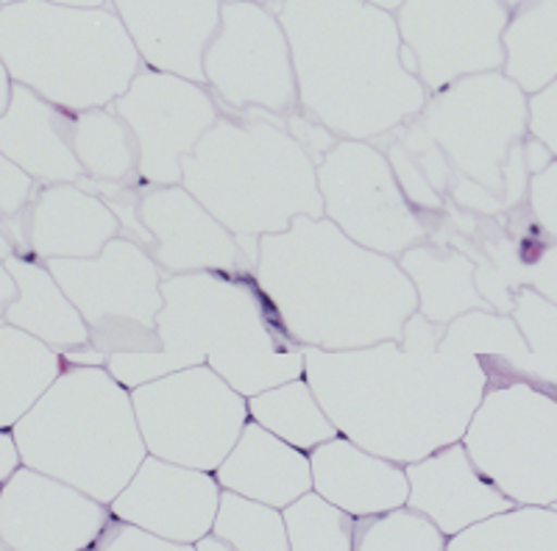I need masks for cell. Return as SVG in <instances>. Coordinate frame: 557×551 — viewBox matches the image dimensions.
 <instances>
[{
  "mask_svg": "<svg viewBox=\"0 0 557 551\" xmlns=\"http://www.w3.org/2000/svg\"><path fill=\"white\" fill-rule=\"evenodd\" d=\"M305 379L337 435L396 465L460 443L487 390L480 356L366 349H305Z\"/></svg>",
  "mask_w": 557,
  "mask_h": 551,
  "instance_id": "obj_1",
  "label": "cell"
},
{
  "mask_svg": "<svg viewBox=\"0 0 557 551\" xmlns=\"http://www.w3.org/2000/svg\"><path fill=\"white\" fill-rule=\"evenodd\" d=\"M257 285L301 349L348 351L399 340L416 312L410 279L393 256L348 240L326 217H293L260 237Z\"/></svg>",
  "mask_w": 557,
  "mask_h": 551,
  "instance_id": "obj_2",
  "label": "cell"
},
{
  "mask_svg": "<svg viewBox=\"0 0 557 551\" xmlns=\"http://www.w3.org/2000/svg\"><path fill=\"white\" fill-rule=\"evenodd\" d=\"M298 109L341 140L380 142L424 109L393 12L362 0H282Z\"/></svg>",
  "mask_w": 557,
  "mask_h": 551,
  "instance_id": "obj_3",
  "label": "cell"
},
{
  "mask_svg": "<svg viewBox=\"0 0 557 551\" xmlns=\"http://www.w3.org/2000/svg\"><path fill=\"white\" fill-rule=\"evenodd\" d=\"M182 187L240 242L257 267L260 237L287 231L293 217H323L315 159L285 117L221 109L215 126L182 159Z\"/></svg>",
  "mask_w": 557,
  "mask_h": 551,
  "instance_id": "obj_4",
  "label": "cell"
},
{
  "mask_svg": "<svg viewBox=\"0 0 557 551\" xmlns=\"http://www.w3.org/2000/svg\"><path fill=\"white\" fill-rule=\"evenodd\" d=\"M159 290V349L187 367L207 365L246 399L305 376V349L278 324L253 273H182Z\"/></svg>",
  "mask_w": 557,
  "mask_h": 551,
  "instance_id": "obj_5",
  "label": "cell"
},
{
  "mask_svg": "<svg viewBox=\"0 0 557 551\" xmlns=\"http://www.w3.org/2000/svg\"><path fill=\"white\" fill-rule=\"evenodd\" d=\"M26 468L112 504L146 460L132 390L103 365L64 362L62 374L12 426Z\"/></svg>",
  "mask_w": 557,
  "mask_h": 551,
  "instance_id": "obj_6",
  "label": "cell"
},
{
  "mask_svg": "<svg viewBox=\"0 0 557 551\" xmlns=\"http://www.w3.org/2000/svg\"><path fill=\"white\" fill-rule=\"evenodd\" d=\"M412 123L444 156L455 210L496 217L527 203L530 96L505 73H474L430 92Z\"/></svg>",
  "mask_w": 557,
  "mask_h": 551,
  "instance_id": "obj_7",
  "label": "cell"
},
{
  "mask_svg": "<svg viewBox=\"0 0 557 551\" xmlns=\"http://www.w3.org/2000/svg\"><path fill=\"white\" fill-rule=\"evenodd\" d=\"M0 64L12 84L67 112L112 107L143 67L117 14L20 0L0 7Z\"/></svg>",
  "mask_w": 557,
  "mask_h": 551,
  "instance_id": "obj_8",
  "label": "cell"
},
{
  "mask_svg": "<svg viewBox=\"0 0 557 551\" xmlns=\"http://www.w3.org/2000/svg\"><path fill=\"white\" fill-rule=\"evenodd\" d=\"M462 449L502 496L521 508L557 501V399L530 381L491 385Z\"/></svg>",
  "mask_w": 557,
  "mask_h": 551,
  "instance_id": "obj_9",
  "label": "cell"
},
{
  "mask_svg": "<svg viewBox=\"0 0 557 551\" xmlns=\"http://www.w3.org/2000/svg\"><path fill=\"white\" fill-rule=\"evenodd\" d=\"M45 267L87 324L92 349L103 356L159 349V285L165 273L146 248L114 237L89 260H48Z\"/></svg>",
  "mask_w": 557,
  "mask_h": 551,
  "instance_id": "obj_10",
  "label": "cell"
},
{
  "mask_svg": "<svg viewBox=\"0 0 557 551\" xmlns=\"http://www.w3.org/2000/svg\"><path fill=\"white\" fill-rule=\"evenodd\" d=\"M151 456L215 474L248 424V399L207 365L184 367L132 390Z\"/></svg>",
  "mask_w": 557,
  "mask_h": 551,
  "instance_id": "obj_11",
  "label": "cell"
},
{
  "mask_svg": "<svg viewBox=\"0 0 557 551\" xmlns=\"http://www.w3.org/2000/svg\"><path fill=\"white\" fill-rule=\"evenodd\" d=\"M323 217L348 240L399 260L407 248L430 240L444 215L412 210L380 146L337 140L315 162Z\"/></svg>",
  "mask_w": 557,
  "mask_h": 551,
  "instance_id": "obj_12",
  "label": "cell"
},
{
  "mask_svg": "<svg viewBox=\"0 0 557 551\" xmlns=\"http://www.w3.org/2000/svg\"><path fill=\"white\" fill-rule=\"evenodd\" d=\"M203 84L218 109L285 114L298 109L290 45L276 12L246 0H223L221 20L203 51Z\"/></svg>",
  "mask_w": 557,
  "mask_h": 551,
  "instance_id": "obj_13",
  "label": "cell"
},
{
  "mask_svg": "<svg viewBox=\"0 0 557 551\" xmlns=\"http://www.w3.org/2000/svg\"><path fill=\"white\" fill-rule=\"evenodd\" d=\"M393 17L426 92L502 71V32L510 17L502 0H401Z\"/></svg>",
  "mask_w": 557,
  "mask_h": 551,
  "instance_id": "obj_14",
  "label": "cell"
},
{
  "mask_svg": "<svg viewBox=\"0 0 557 551\" xmlns=\"http://www.w3.org/2000/svg\"><path fill=\"white\" fill-rule=\"evenodd\" d=\"M112 109L137 142V176L146 187L182 184V159L215 126V96L207 84L139 67Z\"/></svg>",
  "mask_w": 557,
  "mask_h": 551,
  "instance_id": "obj_15",
  "label": "cell"
},
{
  "mask_svg": "<svg viewBox=\"0 0 557 551\" xmlns=\"http://www.w3.org/2000/svg\"><path fill=\"white\" fill-rule=\"evenodd\" d=\"M109 518L107 504L26 465L0 488V540L12 551H89Z\"/></svg>",
  "mask_w": 557,
  "mask_h": 551,
  "instance_id": "obj_16",
  "label": "cell"
},
{
  "mask_svg": "<svg viewBox=\"0 0 557 551\" xmlns=\"http://www.w3.org/2000/svg\"><path fill=\"white\" fill-rule=\"evenodd\" d=\"M221 501L215 474L146 454L109 513L176 543H198L212 529Z\"/></svg>",
  "mask_w": 557,
  "mask_h": 551,
  "instance_id": "obj_17",
  "label": "cell"
},
{
  "mask_svg": "<svg viewBox=\"0 0 557 551\" xmlns=\"http://www.w3.org/2000/svg\"><path fill=\"white\" fill-rule=\"evenodd\" d=\"M139 221L153 237L151 256L165 276L198 271L253 273L235 235L209 215L182 184L143 187Z\"/></svg>",
  "mask_w": 557,
  "mask_h": 551,
  "instance_id": "obj_18",
  "label": "cell"
},
{
  "mask_svg": "<svg viewBox=\"0 0 557 551\" xmlns=\"http://www.w3.org/2000/svg\"><path fill=\"white\" fill-rule=\"evenodd\" d=\"M132 37L143 67L203 84V51L223 0H103Z\"/></svg>",
  "mask_w": 557,
  "mask_h": 551,
  "instance_id": "obj_19",
  "label": "cell"
},
{
  "mask_svg": "<svg viewBox=\"0 0 557 551\" xmlns=\"http://www.w3.org/2000/svg\"><path fill=\"white\" fill-rule=\"evenodd\" d=\"M405 474L410 485L407 508L430 518L446 538L516 508L476 471L462 443L444 446L435 454L405 465Z\"/></svg>",
  "mask_w": 557,
  "mask_h": 551,
  "instance_id": "obj_20",
  "label": "cell"
},
{
  "mask_svg": "<svg viewBox=\"0 0 557 551\" xmlns=\"http://www.w3.org/2000/svg\"><path fill=\"white\" fill-rule=\"evenodd\" d=\"M26 231L34 260H89L121 237V223L78 184H37L26 206Z\"/></svg>",
  "mask_w": 557,
  "mask_h": 551,
  "instance_id": "obj_21",
  "label": "cell"
},
{
  "mask_svg": "<svg viewBox=\"0 0 557 551\" xmlns=\"http://www.w3.org/2000/svg\"><path fill=\"white\" fill-rule=\"evenodd\" d=\"M73 114L12 84L9 107L0 114V153L37 184H76L84 171L70 146Z\"/></svg>",
  "mask_w": 557,
  "mask_h": 551,
  "instance_id": "obj_22",
  "label": "cell"
},
{
  "mask_svg": "<svg viewBox=\"0 0 557 551\" xmlns=\"http://www.w3.org/2000/svg\"><path fill=\"white\" fill-rule=\"evenodd\" d=\"M312 490L348 515H380L405 508L410 485L405 465L360 449L346 438H332L310 451Z\"/></svg>",
  "mask_w": 557,
  "mask_h": 551,
  "instance_id": "obj_23",
  "label": "cell"
},
{
  "mask_svg": "<svg viewBox=\"0 0 557 551\" xmlns=\"http://www.w3.org/2000/svg\"><path fill=\"white\" fill-rule=\"evenodd\" d=\"M215 479L221 490H232L276 510H285L312 490L310 456L253 421H248L235 449L218 465Z\"/></svg>",
  "mask_w": 557,
  "mask_h": 551,
  "instance_id": "obj_24",
  "label": "cell"
},
{
  "mask_svg": "<svg viewBox=\"0 0 557 551\" xmlns=\"http://www.w3.org/2000/svg\"><path fill=\"white\" fill-rule=\"evenodd\" d=\"M7 267L12 273L17 296L3 312V321L14 329L37 337L48 349L67 356L89 346L87 324L73 306L59 281L53 279L45 262L34 256H7Z\"/></svg>",
  "mask_w": 557,
  "mask_h": 551,
  "instance_id": "obj_25",
  "label": "cell"
},
{
  "mask_svg": "<svg viewBox=\"0 0 557 551\" xmlns=\"http://www.w3.org/2000/svg\"><path fill=\"white\" fill-rule=\"evenodd\" d=\"M396 262L416 290V310L435 326H446L469 310H487L474 285V260L460 248L424 240L407 248Z\"/></svg>",
  "mask_w": 557,
  "mask_h": 551,
  "instance_id": "obj_26",
  "label": "cell"
},
{
  "mask_svg": "<svg viewBox=\"0 0 557 551\" xmlns=\"http://www.w3.org/2000/svg\"><path fill=\"white\" fill-rule=\"evenodd\" d=\"M502 73L535 96L557 78V0H524L502 32Z\"/></svg>",
  "mask_w": 557,
  "mask_h": 551,
  "instance_id": "obj_27",
  "label": "cell"
},
{
  "mask_svg": "<svg viewBox=\"0 0 557 551\" xmlns=\"http://www.w3.org/2000/svg\"><path fill=\"white\" fill-rule=\"evenodd\" d=\"M62 367V354L0 321V429H12L57 381Z\"/></svg>",
  "mask_w": 557,
  "mask_h": 551,
  "instance_id": "obj_28",
  "label": "cell"
},
{
  "mask_svg": "<svg viewBox=\"0 0 557 551\" xmlns=\"http://www.w3.org/2000/svg\"><path fill=\"white\" fill-rule=\"evenodd\" d=\"M70 146L92 181L143 184L137 176V142L121 114L112 107L84 109L73 114Z\"/></svg>",
  "mask_w": 557,
  "mask_h": 551,
  "instance_id": "obj_29",
  "label": "cell"
},
{
  "mask_svg": "<svg viewBox=\"0 0 557 551\" xmlns=\"http://www.w3.org/2000/svg\"><path fill=\"white\" fill-rule=\"evenodd\" d=\"M248 421L260 424L293 449L310 454L315 446L337 438V429L318 404L307 379H293L248 399Z\"/></svg>",
  "mask_w": 557,
  "mask_h": 551,
  "instance_id": "obj_30",
  "label": "cell"
},
{
  "mask_svg": "<svg viewBox=\"0 0 557 551\" xmlns=\"http://www.w3.org/2000/svg\"><path fill=\"white\" fill-rule=\"evenodd\" d=\"M196 551H290L282 510L221 490L212 529Z\"/></svg>",
  "mask_w": 557,
  "mask_h": 551,
  "instance_id": "obj_31",
  "label": "cell"
},
{
  "mask_svg": "<svg viewBox=\"0 0 557 551\" xmlns=\"http://www.w3.org/2000/svg\"><path fill=\"white\" fill-rule=\"evenodd\" d=\"M446 551H557V513L510 508L451 535Z\"/></svg>",
  "mask_w": 557,
  "mask_h": 551,
  "instance_id": "obj_32",
  "label": "cell"
},
{
  "mask_svg": "<svg viewBox=\"0 0 557 551\" xmlns=\"http://www.w3.org/2000/svg\"><path fill=\"white\" fill-rule=\"evenodd\" d=\"M290 551H351L355 515L335 508L315 490L282 510Z\"/></svg>",
  "mask_w": 557,
  "mask_h": 551,
  "instance_id": "obj_33",
  "label": "cell"
},
{
  "mask_svg": "<svg viewBox=\"0 0 557 551\" xmlns=\"http://www.w3.org/2000/svg\"><path fill=\"white\" fill-rule=\"evenodd\" d=\"M441 351L471 356H502L519 360L530 354L519 326L510 315L494 310H469L444 326Z\"/></svg>",
  "mask_w": 557,
  "mask_h": 551,
  "instance_id": "obj_34",
  "label": "cell"
},
{
  "mask_svg": "<svg viewBox=\"0 0 557 551\" xmlns=\"http://www.w3.org/2000/svg\"><path fill=\"white\" fill-rule=\"evenodd\" d=\"M446 540L449 538L430 518L405 504L355 518L351 551H446Z\"/></svg>",
  "mask_w": 557,
  "mask_h": 551,
  "instance_id": "obj_35",
  "label": "cell"
},
{
  "mask_svg": "<svg viewBox=\"0 0 557 551\" xmlns=\"http://www.w3.org/2000/svg\"><path fill=\"white\" fill-rule=\"evenodd\" d=\"M510 317L519 326L530 354H557V306L544 296L521 287L513 298Z\"/></svg>",
  "mask_w": 557,
  "mask_h": 551,
  "instance_id": "obj_36",
  "label": "cell"
},
{
  "mask_svg": "<svg viewBox=\"0 0 557 551\" xmlns=\"http://www.w3.org/2000/svg\"><path fill=\"white\" fill-rule=\"evenodd\" d=\"M114 379L121 381L126 390H134L139 385H148V381H157L162 376H171L176 371H184L182 356L171 354V351H123V354L107 356V365H103Z\"/></svg>",
  "mask_w": 557,
  "mask_h": 551,
  "instance_id": "obj_37",
  "label": "cell"
},
{
  "mask_svg": "<svg viewBox=\"0 0 557 551\" xmlns=\"http://www.w3.org/2000/svg\"><path fill=\"white\" fill-rule=\"evenodd\" d=\"M89 551H196V546L159 538L148 529H139V526L126 524V521L112 515L96 538V543L89 546Z\"/></svg>",
  "mask_w": 557,
  "mask_h": 551,
  "instance_id": "obj_38",
  "label": "cell"
},
{
  "mask_svg": "<svg viewBox=\"0 0 557 551\" xmlns=\"http://www.w3.org/2000/svg\"><path fill=\"white\" fill-rule=\"evenodd\" d=\"M527 210H530L535 226L549 240H557V159H552L541 173L530 176Z\"/></svg>",
  "mask_w": 557,
  "mask_h": 551,
  "instance_id": "obj_39",
  "label": "cell"
},
{
  "mask_svg": "<svg viewBox=\"0 0 557 551\" xmlns=\"http://www.w3.org/2000/svg\"><path fill=\"white\" fill-rule=\"evenodd\" d=\"M34 190H37V181L0 153V223L17 221L26 212Z\"/></svg>",
  "mask_w": 557,
  "mask_h": 551,
  "instance_id": "obj_40",
  "label": "cell"
},
{
  "mask_svg": "<svg viewBox=\"0 0 557 551\" xmlns=\"http://www.w3.org/2000/svg\"><path fill=\"white\" fill-rule=\"evenodd\" d=\"M530 134L557 159V78L530 96Z\"/></svg>",
  "mask_w": 557,
  "mask_h": 551,
  "instance_id": "obj_41",
  "label": "cell"
},
{
  "mask_svg": "<svg viewBox=\"0 0 557 551\" xmlns=\"http://www.w3.org/2000/svg\"><path fill=\"white\" fill-rule=\"evenodd\" d=\"M285 126H287V132H290L293 140L305 148V151L310 153L315 162L323 156V153L332 151V148L337 146V140H341L337 134H332L330 128L321 126L318 121H312L310 114H305L301 109L285 114Z\"/></svg>",
  "mask_w": 557,
  "mask_h": 551,
  "instance_id": "obj_42",
  "label": "cell"
},
{
  "mask_svg": "<svg viewBox=\"0 0 557 551\" xmlns=\"http://www.w3.org/2000/svg\"><path fill=\"white\" fill-rule=\"evenodd\" d=\"M524 287H532L557 306V240H546L539 256L527 265Z\"/></svg>",
  "mask_w": 557,
  "mask_h": 551,
  "instance_id": "obj_43",
  "label": "cell"
},
{
  "mask_svg": "<svg viewBox=\"0 0 557 551\" xmlns=\"http://www.w3.org/2000/svg\"><path fill=\"white\" fill-rule=\"evenodd\" d=\"M441 337H444V326H435L432 321H426L421 312H412L410 317L401 326L399 346L405 351H416V354H432V351H441Z\"/></svg>",
  "mask_w": 557,
  "mask_h": 551,
  "instance_id": "obj_44",
  "label": "cell"
},
{
  "mask_svg": "<svg viewBox=\"0 0 557 551\" xmlns=\"http://www.w3.org/2000/svg\"><path fill=\"white\" fill-rule=\"evenodd\" d=\"M14 296H17V285H14L12 273H9L7 260L0 256V321H3V312L12 304Z\"/></svg>",
  "mask_w": 557,
  "mask_h": 551,
  "instance_id": "obj_45",
  "label": "cell"
},
{
  "mask_svg": "<svg viewBox=\"0 0 557 551\" xmlns=\"http://www.w3.org/2000/svg\"><path fill=\"white\" fill-rule=\"evenodd\" d=\"M9 96H12V78H9L7 67L0 64V114L9 107Z\"/></svg>",
  "mask_w": 557,
  "mask_h": 551,
  "instance_id": "obj_46",
  "label": "cell"
},
{
  "mask_svg": "<svg viewBox=\"0 0 557 551\" xmlns=\"http://www.w3.org/2000/svg\"><path fill=\"white\" fill-rule=\"evenodd\" d=\"M20 3V0H0V7ZM45 3H64V7H103V0H45Z\"/></svg>",
  "mask_w": 557,
  "mask_h": 551,
  "instance_id": "obj_47",
  "label": "cell"
},
{
  "mask_svg": "<svg viewBox=\"0 0 557 551\" xmlns=\"http://www.w3.org/2000/svg\"><path fill=\"white\" fill-rule=\"evenodd\" d=\"M362 3H371V7H380L385 12H396L401 7V0H362Z\"/></svg>",
  "mask_w": 557,
  "mask_h": 551,
  "instance_id": "obj_48",
  "label": "cell"
},
{
  "mask_svg": "<svg viewBox=\"0 0 557 551\" xmlns=\"http://www.w3.org/2000/svg\"><path fill=\"white\" fill-rule=\"evenodd\" d=\"M246 3H257V7L271 9V12H276V9L282 7V0H246Z\"/></svg>",
  "mask_w": 557,
  "mask_h": 551,
  "instance_id": "obj_49",
  "label": "cell"
},
{
  "mask_svg": "<svg viewBox=\"0 0 557 551\" xmlns=\"http://www.w3.org/2000/svg\"><path fill=\"white\" fill-rule=\"evenodd\" d=\"M524 0H502V7L507 9V12H513V9H519Z\"/></svg>",
  "mask_w": 557,
  "mask_h": 551,
  "instance_id": "obj_50",
  "label": "cell"
},
{
  "mask_svg": "<svg viewBox=\"0 0 557 551\" xmlns=\"http://www.w3.org/2000/svg\"><path fill=\"white\" fill-rule=\"evenodd\" d=\"M0 551H12V549H9V546L3 543V540H0Z\"/></svg>",
  "mask_w": 557,
  "mask_h": 551,
  "instance_id": "obj_51",
  "label": "cell"
}]
</instances>
